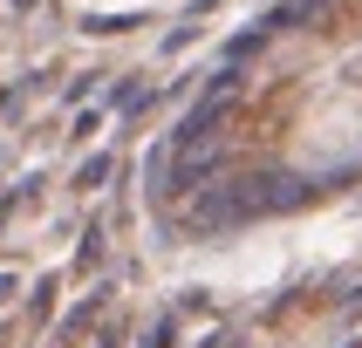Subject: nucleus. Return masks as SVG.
<instances>
[{
  "label": "nucleus",
  "mask_w": 362,
  "mask_h": 348,
  "mask_svg": "<svg viewBox=\"0 0 362 348\" xmlns=\"http://www.w3.org/2000/svg\"><path fill=\"white\" fill-rule=\"evenodd\" d=\"M287 164L301 178H335L362 164V82H328L287 123Z\"/></svg>",
  "instance_id": "nucleus-1"
}]
</instances>
